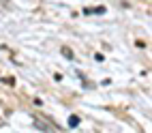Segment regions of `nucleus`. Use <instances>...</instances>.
I'll return each mask as SVG.
<instances>
[{
  "instance_id": "nucleus-1",
  "label": "nucleus",
  "mask_w": 152,
  "mask_h": 133,
  "mask_svg": "<svg viewBox=\"0 0 152 133\" xmlns=\"http://www.w3.org/2000/svg\"><path fill=\"white\" fill-rule=\"evenodd\" d=\"M34 127H37V129H41V131H45V133H54L52 129H49L47 122H41V120H34Z\"/></svg>"
},
{
  "instance_id": "nucleus-2",
  "label": "nucleus",
  "mask_w": 152,
  "mask_h": 133,
  "mask_svg": "<svg viewBox=\"0 0 152 133\" xmlns=\"http://www.w3.org/2000/svg\"><path fill=\"white\" fill-rule=\"evenodd\" d=\"M84 13H86V15H94V13L103 15V13H105V7H96V9H84Z\"/></svg>"
},
{
  "instance_id": "nucleus-3",
  "label": "nucleus",
  "mask_w": 152,
  "mask_h": 133,
  "mask_svg": "<svg viewBox=\"0 0 152 133\" xmlns=\"http://www.w3.org/2000/svg\"><path fill=\"white\" fill-rule=\"evenodd\" d=\"M77 125H79V116H75V114H73V116L69 118V127H77Z\"/></svg>"
},
{
  "instance_id": "nucleus-4",
  "label": "nucleus",
  "mask_w": 152,
  "mask_h": 133,
  "mask_svg": "<svg viewBox=\"0 0 152 133\" xmlns=\"http://www.w3.org/2000/svg\"><path fill=\"white\" fill-rule=\"evenodd\" d=\"M62 54H64V56H66L69 60H73V58H75V56H73V52H71L69 47H62Z\"/></svg>"
}]
</instances>
